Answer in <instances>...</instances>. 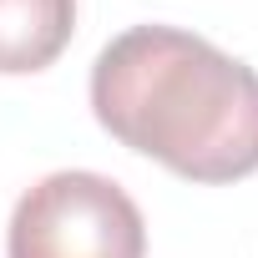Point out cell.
Here are the masks:
<instances>
[{
  "mask_svg": "<svg viewBox=\"0 0 258 258\" xmlns=\"http://www.w3.org/2000/svg\"><path fill=\"white\" fill-rule=\"evenodd\" d=\"M6 258H147V223L121 182L66 167L21 192Z\"/></svg>",
  "mask_w": 258,
  "mask_h": 258,
  "instance_id": "2",
  "label": "cell"
},
{
  "mask_svg": "<svg viewBox=\"0 0 258 258\" xmlns=\"http://www.w3.org/2000/svg\"><path fill=\"white\" fill-rule=\"evenodd\" d=\"M91 111L187 182L258 172V71L177 26H132L91 66Z\"/></svg>",
  "mask_w": 258,
  "mask_h": 258,
  "instance_id": "1",
  "label": "cell"
},
{
  "mask_svg": "<svg viewBox=\"0 0 258 258\" xmlns=\"http://www.w3.org/2000/svg\"><path fill=\"white\" fill-rule=\"evenodd\" d=\"M76 31V0H0V76L46 71Z\"/></svg>",
  "mask_w": 258,
  "mask_h": 258,
  "instance_id": "3",
  "label": "cell"
}]
</instances>
